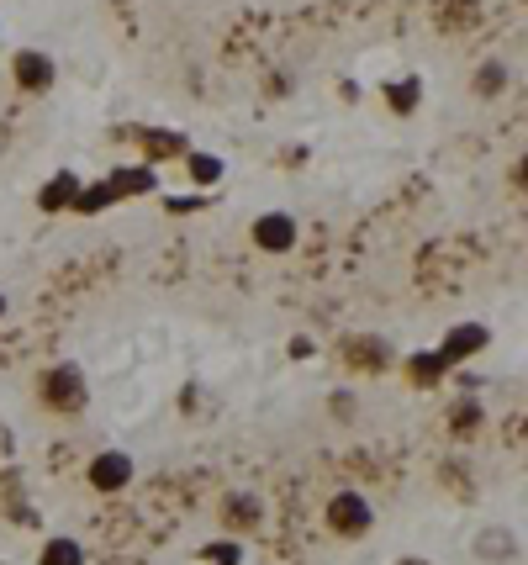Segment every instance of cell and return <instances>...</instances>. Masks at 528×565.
Instances as JSON below:
<instances>
[{"label":"cell","mask_w":528,"mask_h":565,"mask_svg":"<svg viewBox=\"0 0 528 565\" xmlns=\"http://www.w3.org/2000/svg\"><path fill=\"white\" fill-rule=\"evenodd\" d=\"M344 354H349V365H360V370H386L391 365V349L381 344V338H354Z\"/></svg>","instance_id":"cell-8"},{"label":"cell","mask_w":528,"mask_h":565,"mask_svg":"<svg viewBox=\"0 0 528 565\" xmlns=\"http://www.w3.org/2000/svg\"><path fill=\"white\" fill-rule=\"evenodd\" d=\"M74 191H80V175H69V169H64L59 180H48L43 191H37V206H43V212H69Z\"/></svg>","instance_id":"cell-7"},{"label":"cell","mask_w":528,"mask_h":565,"mask_svg":"<svg viewBox=\"0 0 528 565\" xmlns=\"http://www.w3.org/2000/svg\"><path fill=\"white\" fill-rule=\"evenodd\" d=\"M138 138L148 143V154H159V159L164 154H185V138L180 133H138Z\"/></svg>","instance_id":"cell-17"},{"label":"cell","mask_w":528,"mask_h":565,"mask_svg":"<svg viewBox=\"0 0 528 565\" xmlns=\"http://www.w3.org/2000/svg\"><path fill=\"white\" fill-rule=\"evenodd\" d=\"M212 565H238V544H212V555H206Z\"/></svg>","instance_id":"cell-20"},{"label":"cell","mask_w":528,"mask_h":565,"mask_svg":"<svg viewBox=\"0 0 528 565\" xmlns=\"http://www.w3.org/2000/svg\"><path fill=\"white\" fill-rule=\"evenodd\" d=\"M476 550H481V560H518V539L507 529H486L476 539Z\"/></svg>","instance_id":"cell-11"},{"label":"cell","mask_w":528,"mask_h":565,"mask_svg":"<svg viewBox=\"0 0 528 565\" xmlns=\"http://www.w3.org/2000/svg\"><path fill=\"white\" fill-rule=\"evenodd\" d=\"M481 349H486V328H481V323H460L455 333L444 338L439 354H444L449 365H455V360H465V354H481Z\"/></svg>","instance_id":"cell-6"},{"label":"cell","mask_w":528,"mask_h":565,"mask_svg":"<svg viewBox=\"0 0 528 565\" xmlns=\"http://www.w3.org/2000/svg\"><path fill=\"white\" fill-rule=\"evenodd\" d=\"M37 560H43V565H85V550L74 539H48Z\"/></svg>","instance_id":"cell-13"},{"label":"cell","mask_w":528,"mask_h":565,"mask_svg":"<svg viewBox=\"0 0 528 565\" xmlns=\"http://www.w3.org/2000/svg\"><path fill=\"white\" fill-rule=\"evenodd\" d=\"M111 201H117V191H111L106 180H101V185H80V191H74V201H69V212H80V217H96V212H106Z\"/></svg>","instance_id":"cell-10"},{"label":"cell","mask_w":528,"mask_h":565,"mask_svg":"<svg viewBox=\"0 0 528 565\" xmlns=\"http://www.w3.org/2000/svg\"><path fill=\"white\" fill-rule=\"evenodd\" d=\"M106 185H111V191H117V196H148V191H154V169H148V164L117 169V175H111Z\"/></svg>","instance_id":"cell-9"},{"label":"cell","mask_w":528,"mask_h":565,"mask_svg":"<svg viewBox=\"0 0 528 565\" xmlns=\"http://www.w3.org/2000/svg\"><path fill=\"white\" fill-rule=\"evenodd\" d=\"M502 85H507V64H502V59H492V64L476 74V90H481V96H497Z\"/></svg>","instance_id":"cell-16"},{"label":"cell","mask_w":528,"mask_h":565,"mask_svg":"<svg viewBox=\"0 0 528 565\" xmlns=\"http://www.w3.org/2000/svg\"><path fill=\"white\" fill-rule=\"evenodd\" d=\"M328 523H333V534H344V539L365 534V529H370V502H365L360 492H338V497L328 502Z\"/></svg>","instance_id":"cell-2"},{"label":"cell","mask_w":528,"mask_h":565,"mask_svg":"<svg viewBox=\"0 0 528 565\" xmlns=\"http://www.w3.org/2000/svg\"><path fill=\"white\" fill-rule=\"evenodd\" d=\"M254 243H259L264 254H291V249H296V217L264 212V217L254 222Z\"/></svg>","instance_id":"cell-3"},{"label":"cell","mask_w":528,"mask_h":565,"mask_svg":"<svg viewBox=\"0 0 528 565\" xmlns=\"http://www.w3.org/2000/svg\"><path fill=\"white\" fill-rule=\"evenodd\" d=\"M185 164H191V180H196V185H217V180H222V159H217V154H191Z\"/></svg>","instance_id":"cell-14"},{"label":"cell","mask_w":528,"mask_h":565,"mask_svg":"<svg viewBox=\"0 0 528 565\" xmlns=\"http://www.w3.org/2000/svg\"><path fill=\"white\" fill-rule=\"evenodd\" d=\"M476 423H481V407H476V402H465V407L455 412V428H460V433H470Z\"/></svg>","instance_id":"cell-19"},{"label":"cell","mask_w":528,"mask_h":565,"mask_svg":"<svg viewBox=\"0 0 528 565\" xmlns=\"http://www.w3.org/2000/svg\"><path fill=\"white\" fill-rule=\"evenodd\" d=\"M228 518H233V523H259V502L233 497V502H228Z\"/></svg>","instance_id":"cell-18"},{"label":"cell","mask_w":528,"mask_h":565,"mask_svg":"<svg viewBox=\"0 0 528 565\" xmlns=\"http://www.w3.org/2000/svg\"><path fill=\"white\" fill-rule=\"evenodd\" d=\"M37 391H43V402H48L53 412H80L85 397H90V391H85V375L74 370V365H53Z\"/></svg>","instance_id":"cell-1"},{"label":"cell","mask_w":528,"mask_h":565,"mask_svg":"<svg viewBox=\"0 0 528 565\" xmlns=\"http://www.w3.org/2000/svg\"><path fill=\"white\" fill-rule=\"evenodd\" d=\"M386 96H391V106H396V111H402V117H407V111L418 106V96H423V85H418V80H396V85L386 90Z\"/></svg>","instance_id":"cell-15"},{"label":"cell","mask_w":528,"mask_h":565,"mask_svg":"<svg viewBox=\"0 0 528 565\" xmlns=\"http://www.w3.org/2000/svg\"><path fill=\"white\" fill-rule=\"evenodd\" d=\"M0 317H6V296H0Z\"/></svg>","instance_id":"cell-22"},{"label":"cell","mask_w":528,"mask_h":565,"mask_svg":"<svg viewBox=\"0 0 528 565\" xmlns=\"http://www.w3.org/2000/svg\"><path fill=\"white\" fill-rule=\"evenodd\" d=\"M449 370L444 354H412L407 360V375H412V386H439V375Z\"/></svg>","instance_id":"cell-12"},{"label":"cell","mask_w":528,"mask_h":565,"mask_svg":"<svg viewBox=\"0 0 528 565\" xmlns=\"http://www.w3.org/2000/svg\"><path fill=\"white\" fill-rule=\"evenodd\" d=\"M11 74H16V85H22L27 96H43V90L53 85V59L48 53H37V48H27V53H16Z\"/></svg>","instance_id":"cell-4"},{"label":"cell","mask_w":528,"mask_h":565,"mask_svg":"<svg viewBox=\"0 0 528 565\" xmlns=\"http://www.w3.org/2000/svg\"><path fill=\"white\" fill-rule=\"evenodd\" d=\"M127 481H132V460L127 455H117V449L96 455V465H90V486H96V492H122Z\"/></svg>","instance_id":"cell-5"},{"label":"cell","mask_w":528,"mask_h":565,"mask_svg":"<svg viewBox=\"0 0 528 565\" xmlns=\"http://www.w3.org/2000/svg\"><path fill=\"white\" fill-rule=\"evenodd\" d=\"M196 206H201V196H169V212H196Z\"/></svg>","instance_id":"cell-21"}]
</instances>
